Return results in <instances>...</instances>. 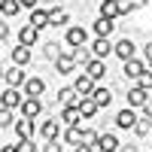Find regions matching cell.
Wrapping results in <instances>:
<instances>
[{
	"label": "cell",
	"instance_id": "1",
	"mask_svg": "<svg viewBox=\"0 0 152 152\" xmlns=\"http://www.w3.org/2000/svg\"><path fill=\"white\" fill-rule=\"evenodd\" d=\"M58 100H61L64 107H79V104H82V94L76 91V88H61V91H58Z\"/></svg>",
	"mask_w": 152,
	"mask_h": 152
},
{
	"label": "cell",
	"instance_id": "2",
	"mask_svg": "<svg viewBox=\"0 0 152 152\" xmlns=\"http://www.w3.org/2000/svg\"><path fill=\"white\" fill-rule=\"evenodd\" d=\"M3 79H6V88H18V85L28 82V79H24V73H21V67H9V70L3 73Z\"/></svg>",
	"mask_w": 152,
	"mask_h": 152
},
{
	"label": "cell",
	"instance_id": "3",
	"mask_svg": "<svg viewBox=\"0 0 152 152\" xmlns=\"http://www.w3.org/2000/svg\"><path fill=\"white\" fill-rule=\"evenodd\" d=\"M73 88H76L82 97H91V94H94V79H91V76H76Z\"/></svg>",
	"mask_w": 152,
	"mask_h": 152
},
{
	"label": "cell",
	"instance_id": "4",
	"mask_svg": "<svg viewBox=\"0 0 152 152\" xmlns=\"http://www.w3.org/2000/svg\"><path fill=\"white\" fill-rule=\"evenodd\" d=\"M55 67H58V73H64V76H70L73 70H76V58H73V52H64L58 61H55Z\"/></svg>",
	"mask_w": 152,
	"mask_h": 152
},
{
	"label": "cell",
	"instance_id": "5",
	"mask_svg": "<svg viewBox=\"0 0 152 152\" xmlns=\"http://www.w3.org/2000/svg\"><path fill=\"white\" fill-rule=\"evenodd\" d=\"M91 52H94V58H100V61H104L107 55H113V52H116V46H113L107 37H97V43H94V49H91Z\"/></svg>",
	"mask_w": 152,
	"mask_h": 152
},
{
	"label": "cell",
	"instance_id": "6",
	"mask_svg": "<svg viewBox=\"0 0 152 152\" xmlns=\"http://www.w3.org/2000/svg\"><path fill=\"white\" fill-rule=\"evenodd\" d=\"M94 149H97V152H116V149H119V137H116V134H100V140H97Z\"/></svg>",
	"mask_w": 152,
	"mask_h": 152
},
{
	"label": "cell",
	"instance_id": "7",
	"mask_svg": "<svg viewBox=\"0 0 152 152\" xmlns=\"http://www.w3.org/2000/svg\"><path fill=\"white\" fill-rule=\"evenodd\" d=\"M85 40H88V34H85V28H67V43H70L73 49H79V46H85Z\"/></svg>",
	"mask_w": 152,
	"mask_h": 152
},
{
	"label": "cell",
	"instance_id": "8",
	"mask_svg": "<svg viewBox=\"0 0 152 152\" xmlns=\"http://www.w3.org/2000/svg\"><path fill=\"white\" fill-rule=\"evenodd\" d=\"M24 91H28V97H40L46 91V82L40 79V76H31V79L24 82Z\"/></svg>",
	"mask_w": 152,
	"mask_h": 152
},
{
	"label": "cell",
	"instance_id": "9",
	"mask_svg": "<svg viewBox=\"0 0 152 152\" xmlns=\"http://www.w3.org/2000/svg\"><path fill=\"white\" fill-rule=\"evenodd\" d=\"M116 125H119V128H125V131H131L134 125H137V116H134V110H131V107H128V110H122L119 116H116Z\"/></svg>",
	"mask_w": 152,
	"mask_h": 152
},
{
	"label": "cell",
	"instance_id": "10",
	"mask_svg": "<svg viewBox=\"0 0 152 152\" xmlns=\"http://www.w3.org/2000/svg\"><path fill=\"white\" fill-rule=\"evenodd\" d=\"M40 110H43V104H40L37 97H28V100L21 104V113H24V119H37V116H40Z\"/></svg>",
	"mask_w": 152,
	"mask_h": 152
},
{
	"label": "cell",
	"instance_id": "11",
	"mask_svg": "<svg viewBox=\"0 0 152 152\" xmlns=\"http://www.w3.org/2000/svg\"><path fill=\"white\" fill-rule=\"evenodd\" d=\"M12 61H15V67H24V64H28V61H31V46H15V49H12Z\"/></svg>",
	"mask_w": 152,
	"mask_h": 152
},
{
	"label": "cell",
	"instance_id": "12",
	"mask_svg": "<svg viewBox=\"0 0 152 152\" xmlns=\"http://www.w3.org/2000/svg\"><path fill=\"white\" fill-rule=\"evenodd\" d=\"M104 73H107V67H104V61H100V58H91V61L85 64V76H91V79H100Z\"/></svg>",
	"mask_w": 152,
	"mask_h": 152
},
{
	"label": "cell",
	"instance_id": "13",
	"mask_svg": "<svg viewBox=\"0 0 152 152\" xmlns=\"http://www.w3.org/2000/svg\"><path fill=\"white\" fill-rule=\"evenodd\" d=\"M37 37H40V31H37L34 24H28V28H21V31H18V43H21V46H34V43H37Z\"/></svg>",
	"mask_w": 152,
	"mask_h": 152
},
{
	"label": "cell",
	"instance_id": "14",
	"mask_svg": "<svg viewBox=\"0 0 152 152\" xmlns=\"http://www.w3.org/2000/svg\"><path fill=\"white\" fill-rule=\"evenodd\" d=\"M31 24L40 31V28H46V24H52V18H49L46 9H31Z\"/></svg>",
	"mask_w": 152,
	"mask_h": 152
},
{
	"label": "cell",
	"instance_id": "15",
	"mask_svg": "<svg viewBox=\"0 0 152 152\" xmlns=\"http://www.w3.org/2000/svg\"><path fill=\"white\" fill-rule=\"evenodd\" d=\"M40 134L46 137V140H58V119H46L40 125Z\"/></svg>",
	"mask_w": 152,
	"mask_h": 152
},
{
	"label": "cell",
	"instance_id": "16",
	"mask_svg": "<svg viewBox=\"0 0 152 152\" xmlns=\"http://www.w3.org/2000/svg\"><path fill=\"white\" fill-rule=\"evenodd\" d=\"M61 122H64V125H79V122H82L79 107H64V113H61Z\"/></svg>",
	"mask_w": 152,
	"mask_h": 152
},
{
	"label": "cell",
	"instance_id": "17",
	"mask_svg": "<svg viewBox=\"0 0 152 152\" xmlns=\"http://www.w3.org/2000/svg\"><path fill=\"white\" fill-rule=\"evenodd\" d=\"M82 134H85V128H79V125H70L67 134H64V140H67L70 146H82Z\"/></svg>",
	"mask_w": 152,
	"mask_h": 152
},
{
	"label": "cell",
	"instance_id": "18",
	"mask_svg": "<svg viewBox=\"0 0 152 152\" xmlns=\"http://www.w3.org/2000/svg\"><path fill=\"white\" fill-rule=\"evenodd\" d=\"M113 55H119L122 61H131V58H134V43H131V40L116 43V52H113Z\"/></svg>",
	"mask_w": 152,
	"mask_h": 152
},
{
	"label": "cell",
	"instance_id": "19",
	"mask_svg": "<svg viewBox=\"0 0 152 152\" xmlns=\"http://www.w3.org/2000/svg\"><path fill=\"white\" fill-rule=\"evenodd\" d=\"M146 70H143V64L137 58H131V61H125V76H131V79H140Z\"/></svg>",
	"mask_w": 152,
	"mask_h": 152
},
{
	"label": "cell",
	"instance_id": "20",
	"mask_svg": "<svg viewBox=\"0 0 152 152\" xmlns=\"http://www.w3.org/2000/svg\"><path fill=\"white\" fill-rule=\"evenodd\" d=\"M128 104H131V110H134V107H146V91L134 85L131 91H128Z\"/></svg>",
	"mask_w": 152,
	"mask_h": 152
},
{
	"label": "cell",
	"instance_id": "21",
	"mask_svg": "<svg viewBox=\"0 0 152 152\" xmlns=\"http://www.w3.org/2000/svg\"><path fill=\"white\" fill-rule=\"evenodd\" d=\"M0 104H3V107H18V104H24V100L18 97V91H15V88H6V91H3V97H0Z\"/></svg>",
	"mask_w": 152,
	"mask_h": 152
},
{
	"label": "cell",
	"instance_id": "22",
	"mask_svg": "<svg viewBox=\"0 0 152 152\" xmlns=\"http://www.w3.org/2000/svg\"><path fill=\"white\" fill-rule=\"evenodd\" d=\"M94 104L97 107H110V100H113V91H110V88H94Z\"/></svg>",
	"mask_w": 152,
	"mask_h": 152
},
{
	"label": "cell",
	"instance_id": "23",
	"mask_svg": "<svg viewBox=\"0 0 152 152\" xmlns=\"http://www.w3.org/2000/svg\"><path fill=\"white\" fill-rule=\"evenodd\" d=\"M116 28V24H113V18H104L100 15L97 21H94V31H97V37H110V31Z\"/></svg>",
	"mask_w": 152,
	"mask_h": 152
},
{
	"label": "cell",
	"instance_id": "24",
	"mask_svg": "<svg viewBox=\"0 0 152 152\" xmlns=\"http://www.w3.org/2000/svg\"><path fill=\"white\" fill-rule=\"evenodd\" d=\"M79 113H82V119H91L94 113H97V104H94V97H82V104H79Z\"/></svg>",
	"mask_w": 152,
	"mask_h": 152
},
{
	"label": "cell",
	"instance_id": "25",
	"mask_svg": "<svg viewBox=\"0 0 152 152\" xmlns=\"http://www.w3.org/2000/svg\"><path fill=\"white\" fill-rule=\"evenodd\" d=\"M100 15L104 18H116L119 15V3L116 0H104V3H100Z\"/></svg>",
	"mask_w": 152,
	"mask_h": 152
},
{
	"label": "cell",
	"instance_id": "26",
	"mask_svg": "<svg viewBox=\"0 0 152 152\" xmlns=\"http://www.w3.org/2000/svg\"><path fill=\"white\" fill-rule=\"evenodd\" d=\"M31 122H34V119H21V122H15V134L31 140V134H34V125H31Z\"/></svg>",
	"mask_w": 152,
	"mask_h": 152
},
{
	"label": "cell",
	"instance_id": "27",
	"mask_svg": "<svg viewBox=\"0 0 152 152\" xmlns=\"http://www.w3.org/2000/svg\"><path fill=\"white\" fill-rule=\"evenodd\" d=\"M134 131L140 134V137H143V134H149V131H152V119H149V116H143V119H137V125H134Z\"/></svg>",
	"mask_w": 152,
	"mask_h": 152
},
{
	"label": "cell",
	"instance_id": "28",
	"mask_svg": "<svg viewBox=\"0 0 152 152\" xmlns=\"http://www.w3.org/2000/svg\"><path fill=\"white\" fill-rule=\"evenodd\" d=\"M91 55H94V52H85V46H79V49H76V52H73V58H76V64H82V67L88 64V61H91Z\"/></svg>",
	"mask_w": 152,
	"mask_h": 152
},
{
	"label": "cell",
	"instance_id": "29",
	"mask_svg": "<svg viewBox=\"0 0 152 152\" xmlns=\"http://www.w3.org/2000/svg\"><path fill=\"white\" fill-rule=\"evenodd\" d=\"M18 9H21V3H18V0H3V15H18Z\"/></svg>",
	"mask_w": 152,
	"mask_h": 152
},
{
	"label": "cell",
	"instance_id": "30",
	"mask_svg": "<svg viewBox=\"0 0 152 152\" xmlns=\"http://www.w3.org/2000/svg\"><path fill=\"white\" fill-rule=\"evenodd\" d=\"M49 18H52V24H67V12H64V9H58V6H55L52 12H49Z\"/></svg>",
	"mask_w": 152,
	"mask_h": 152
},
{
	"label": "cell",
	"instance_id": "31",
	"mask_svg": "<svg viewBox=\"0 0 152 152\" xmlns=\"http://www.w3.org/2000/svg\"><path fill=\"white\" fill-rule=\"evenodd\" d=\"M97 140H100V137H97V131H94V128H85L82 143H85V146H97Z\"/></svg>",
	"mask_w": 152,
	"mask_h": 152
},
{
	"label": "cell",
	"instance_id": "32",
	"mask_svg": "<svg viewBox=\"0 0 152 152\" xmlns=\"http://www.w3.org/2000/svg\"><path fill=\"white\" fill-rule=\"evenodd\" d=\"M34 140H28V137H18V143H15V152H34Z\"/></svg>",
	"mask_w": 152,
	"mask_h": 152
},
{
	"label": "cell",
	"instance_id": "33",
	"mask_svg": "<svg viewBox=\"0 0 152 152\" xmlns=\"http://www.w3.org/2000/svg\"><path fill=\"white\" fill-rule=\"evenodd\" d=\"M137 88H143V91H149V88H152V70H146L140 79H137Z\"/></svg>",
	"mask_w": 152,
	"mask_h": 152
},
{
	"label": "cell",
	"instance_id": "34",
	"mask_svg": "<svg viewBox=\"0 0 152 152\" xmlns=\"http://www.w3.org/2000/svg\"><path fill=\"white\" fill-rule=\"evenodd\" d=\"M61 55H64V52H61V49H58L55 43H49V46H46V58H49V61H58Z\"/></svg>",
	"mask_w": 152,
	"mask_h": 152
},
{
	"label": "cell",
	"instance_id": "35",
	"mask_svg": "<svg viewBox=\"0 0 152 152\" xmlns=\"http://www.w3.org/2000/svg\"><path fill=\"white\" fill-rule=\"evenodd\" d=\"M0 125H3V128L15 125V122H12V110H9V107H3V113H0Z\"/></svg>",
	"mask_w": 152,
	"mask_h": 152
},
{
	"label": "cell",
	"instance_id": "36",
	"mask_svg": "<svg viewBox=\"0 0 152 152\" xmlns=\"http://www.w3.org/2000/svg\"><path fill=\"white\" fill-rule=\"evenodd\" d=\"M119 3V15H125V12H131L134 6H131V0H116Z\"/></svg>",
	"mask_w": 152,
	"mask_h": 152
},
{
	"label": "cell",
	"instance_id": "37",
	"mask_svg": "<svg viewBox=\"0 0 152 152\" xmlns=\"http://www.w3.org/2000/svg\"><path fill=\"white\" fill-rule=\"evenodd\" d=\"M43 152H64V149L58 146V140H49V143L43 146Z\"/></svg>",
	"mask_w": 152,
	"mask_h": 152
},
{
	"label": "cell",
	"instance_id": "38",
	"mask_svg": "<svg viewBox=\"0 0 152 152\" xmlns=\"http://www.w3.org/2000/svg\"><path fill=\"white\" fill-rule=\"evenodd\" d=\"M21 6H28V9H37V3H40V0H18Z\"/></svg>",
	"mask_w": 152,
	"mask_h": 152
},
{
	"label": "cell",
	"instance_id": "39",
	"mask_svg": "<svg viewBox=\"0 0 152 152\" xmlns=\"http://www.w3.org/2000/svg\"><path fill=\"white\" fill-rule=\"evenodd\" d=\"M146 3H149V0H131V6H134V9H140V6H146Z\"/></svg>",
	"mask_w": 152,
	"mask_h": 152
},
{
	"label": "cell",
	"instance_id": "40",
	"mask_svg": "<svg viewBox=\"0 0 152 152\" xmlns=\"http://www.w3.org/2000/svg\"><path fill=\"white\" fill-rule=\"evenodd\" d=\"M76 152H94V146H85L82 143V146H76Z\"/></svg>",
	"mask_w": 152,
	"mask_h": 152
},
{
	"label": "cell",
	"instance_id": "41",
	"mask_svg": "<svg viewBox=\"0 0 152 152\" xmlns=\"http://www.w3.org/2000/svg\"><path fill=\"white\" fill-rule=\"evenodd\" d=\"M0 152H15V146H3V149H0Z\"/></svg>",
	"mask_w": 152,
	"mask_h": 152
},
{
	"label": "cell",
	"instance_id": "42",
	"mask_svg": "<svg viewBox=\"0 0 152 152\" xmlns=\"http://www.w3.org/2000/svg\"><path fill=\"white\" fill-rule=\"evenodd\" d=\"M146 116H149V119H152V104H146Z\"/></svg>",
	"mask_w": 152,
	"mask_h": 152
},
{
	"label": "cell",
	"instance_id": "43",
	"mask_svg": "<svg viewBox=\"0 0 152 152\" xmlns=\"http://www.w3.org/2000/svg\"><path fill=\"white\" fill-rule=\"evenodd\" d=\"M67 152H76V149H67Z\"/></svg>",
	"mask_w": 152,
	"mask_h": 152
},
{
	"label": "cell",
	"instance_id": "44",
	"mask_svg": "<svg viewBox=\"0 0 152 152\" xmlns=\"http://www.w3.org/2000/svg\"><path fill=\"white\" fill-rule=\"evenodd\" d=\"M149 61H152V58H149Z\"/></svg>",
	"mask_w": 152,
	"mask_h": 152
}]
</instances>
